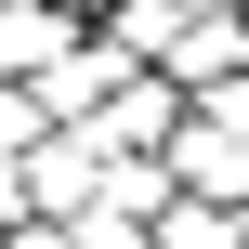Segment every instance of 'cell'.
<instances>
[{
	"label": "cell",
	"instance_id": "obj_1",
	"mask_svg": "<svg viewBox=\"0 0 249 249\" xmlns=\"http://www.w3.org/2000/svg\"><path fill=\"white\" fill-rule=\"evenodd\" d=\"M171 184L197 210H249V79H210L171 131Z\"/></svg>",
	"mask_w": 249,
	"mask_h": 249
},
{
	"label": "cell",
	"instance_id": "obj_2",
	"mask_svg": "<svg viewBox=\"0 0 249 249\" xmlns=\"http://www.w3.org/2000/svg\"><path fill=\"white\" fill-rule=\"evenodd\" d=\"M131 79H144V66H131L118 39H79V53H66V66L39 79V131H92V118H105V105L131 92Z\"/></svg>",
	"mask_w": 249,
	"mask_h": 249
},
{
	"label": "cell",
	"instance_id": "obj_3",
	"mask_svg": "<svg viewBox=\"0 0 249 249\" xmlns=\"http://www.w3.org/2000/svg\"><path fill=\"white\" fill-rule=\"evenodd\" d=\"M79 39H92V26H79L66 0H0V92H39Z\"/></svg>",
	"mask_w": 249,
	"mask_h": 249
},
{
	"label": "cell",
	"instance_id": "obj_4",
	"mask_svg": "<svg viewBox=\"0 0 249 249\" xmlns=\"http://www.w3.org/2000/svg\"><path fill=\"white\" fill-rule=\"evenodd\" d=\"M171 131H184V92L144 66V79H131V92L92 118V131H79V144H92V158H171Z\"/></svg>",
	"mask_w": 249,
	"mask_h": 249
},
{
	"label": "cell",
	"instance_id": "obj_5",
	"mask_svg": "<svg viewBox=\"0 0 249 249\" xmlns=\"http://www.w3.org/2000/svg\"><path fill=\"white\" fill-rule=\"evenodd\" d=\"M26 223H92V184H105V158L79 144V131H53V144H26Z\"/></svg>",
	"mask_w": 249,
	"mask_h": 249
},
{
	"label": "cell",
	"instance_id": "obj_6",
	"mask_svg": "<svg viewBox=\"0 0 249 249\" xmlns=\"http://www.w3.org/2000/svg\"><path fill=\"white\" fill-rule=\"evenodd\" d=\"M171 158H105V184H92V223H118V236H158L171 223Z\"/></svg>",
	"mask_w": 249,
	"mask_h": 249
},
{
	"label": "cell",
	"instance_id": "obj_7",
	"mask_svg": "<svg viewBox=\"0 0 249 249\" xmlns=\"http://www.w3.org/2000/svg\"><path fill=\"white\" fill-rule=\"evenodd\" d=\"M184 26H197V0H105V13H92V39H118L131 66H171Z\"/></svg>",
	"mask_w": 249,
	"mask_h": 249
},
{
	"label": "cell",
	"instance_id": "obj_8",
	"mask_svg": "<svg viewBox=\"0 0 249 249\" xmlns=\"http://www.w3.org/2000/svg\"><path fill=\"white\" fill-rule=\"evenodd\" d=\"M144 249H249V210H197V197H171V223Z\"/></svg>",
	"mask_w": 249,
	"mask_h": 249
},
{
	"label": "cell",
	"instance_id": "obj_9",
	"mask_svg": "<svg viewBox=\"0 0 249 249\" xmlns=\"http://www.w3.org/2000/svg\"><path fill=\"white\" fill-rule=\"evenodd\" d=\"M26 144H53L39 131V92H0V171H26Z\"/></svg>",
	"mask_w": 249,
	"mask_h": 249
},
{
	"label": "cell",
	"instance_id": "obj_10",
	"mask_svg": "<svg viewBox=\"0 0 249 249\" xmlns=\"http://www.w3.org/2000/svg\"><path fill=\"white\" fill-rule=\"evenodd\" d=\"M0 249H79V223H13Z\"/></svg>",
	"mask_w": 249,
	"mask_h": 249
},
{
	"label": "cell",
	"instance_id": "obj_11",
	"mask_svg": "<svg viewBox=\"0 0 249 249\" xmlns=\"http://www.w3.org/2000/svg\"><path fill=\"white\" fill-rule=\"evenodd\" d=\"M79 249H144V236H118V223H79Z\"/></svg>",
	"mask_w": 249,
	"mask_h": 249
}]
</instances>
